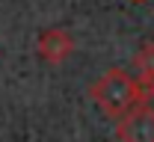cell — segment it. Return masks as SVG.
Here are the masks:
<instances>
[{
  "label": "cell",
  "instance_id": "6da1fadb",
  "mask_svg": "<svg viewBox=\"0 0 154 142\" xmlns=\"http://www.w3.org/2000/svg\"><path fill=\"white\" fill-rule=\"evenodd\" d=\"M89 98L101 107V113L107 119L119 122L122 116H128L131 110L148 104L154 98V89L142 86L134 74H128L125 68H107L92 86H89Z\"/></svg>",
  "mask_w": 154,
  "mask_h": 142
},
{
  "label": "cell",
  "instance_id": "7a4b0ae2",
  "mask_svg": "<svg viewBox=\"0 0 154 142\" xmlns=\"http://www.w3.org/2000/svg\"><path fill=\"white\" fill-rule=\"evenodd\" d=\"M116 136L119 142H154V110L151 104H142L122 116L116 122Z\"/></svg>",
  "mask_w": 154,
  "mask_h": 142
},
{
  "label": "cell",
  "instance_id": "3957f363",
  "mask_svg": "<svg viewBox=\"0 0 154 142\" xmlns=\"http://www.w3.org/2000/svg\"><path fill=\"white\" fill-rule=\"evenodd\" d=\"M36 53H38L42 62L59 65V62H65L74 53V36L68 30H62V27H48V30L38 33V39H36Z\"/></svg>",
  "mask_w": 154,
  "mask_h": 142
},
{
  "label": "cell",
  "instance_id": "277c9868",
  "mask_svg": "<svg viewBox=\"0 0 154 142\" xmlns=\"http://www.w3.org/2000/svg\"><path fill=\"white\" fill-rule=\"evenodd\" d=\"M134 68H136V80L154 89V41L139 44V50L134 53Z\"/></svg>",
  "mask_w": 154,
  "mask_h": 142
},
{
  "label": "cell",
  "instance_id": "5b68a950",
  "mask_svg": "<svg viewBox=\"0 0 154 142\" xmlns=\"http://www.w3.org/2000/svg\"><path fill=\"white\" fill-rule=\"evenodd\" d=\"M134 3H142V0H134Z\"/></svg>",
  "mask_w": 154,
  "mask_h": 142
}]
</instances>
